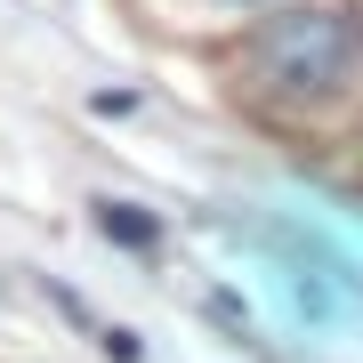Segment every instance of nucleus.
<instances>
[{
	"mask_svg": "<svg viewBox=\"0 0 363 363\" xmlns=\"http://www.w3.org/2000/svg\"><path fill=\"white\" fill-rule=\"evenodd\" d=\"M250 73L283 105H331L363 81V25L347 9H283L250 33Z\"/></svg>",
	"mask_w": 363,
	"mask_h": 363,
	"instance_id": "nucleus-1",
	"label": "nucleus"
},
{
	"mask_svg": "<svg viewBox=\"0 0 363 363\" xmlns=\"http://www.w3.org/2000/svg\"><path fill=\"white\" fill-rule=\"evenodd\" d=\"M97 234L121 242V250H154V242H162V218L138 210V202H97Z\"/></svg>",
	"mask_w": 363,
	"mask_h": 363,
	"instance_id": "nucleus-2",
	"label": "nucleus"
},
{
	"mask_svg": "<svg viewBox=\"0 0 363 363\" xmlns=\"http://www.w3.org/2000/svg\"><path fill=\"white\" fill-rule=\"evenodd\" d=\"M105 339V355H113V363H138V331H97Z\"/></svg>",
	"mask_w": 363,
	"mask_h": 363,
	"instance_id": "nucleus-3",
	"label": "nucleus"
}]
</instances>
